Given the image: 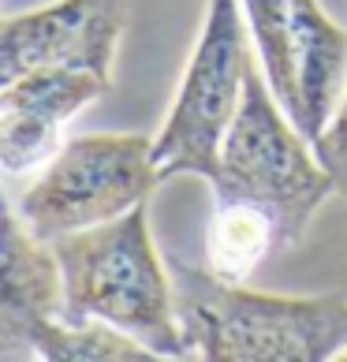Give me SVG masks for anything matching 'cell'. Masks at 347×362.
Instances as JSON below:
<instances>
[{"label":"cell","mask_w":347,"mask_h":362,"mask_svg":"<svg viewBox=\"0 0 347 362\" xmlns=\"http://www.w3.org/2000/svg\"><path fill=\"white\" fill-rule=\"evenodd\" d=\"M276 250H284V247H280L276 224L265 209H258L254 202H243V198H213L206 258L217 276L243 284Z\"/></svg>","instance_id":"obj_9"},{"label":"cell","mask_w":347,"mask_h":362,"mask_svg":"<svg viewBox=\"0 0 347 362\" xmlns=\"http://www.w3.org/2000/svg\"><path fill=\"white\" fill-rule=\"evenodd\" d=\"M127 19V0H57L49 8L0 16V86L37 68L112 75Z\"/></svg>","instance_id":"obj_7"},{"label":"cell","mask_w":347,"mask_h":362,"mask_svg":"<svg viewBox=\"0 0 347 362\" xmlns=\"http://www.w3.org/2000/svg\"><path fill=\"white\" fill-rule=\"evenodd\" d=\"M247 26L254 34V52L261 60L265 83L288 116H295L299 90H295V0H239Z\"/></svg>","instance_id":"obj_10"},{"label":"cell","mask_w":347,"mask_h":362,"mask_svg":"<svg viewBox=\"0 0 347 362\" xmlns=\"http://www.w3.org/2000/svg\"><path fill=\"white\" fill-rule=\"evenodd\" d=\"M49 247L60 265V321H105L146 344L157 358L191 355L176 321L172 276H165L146 224V202L116 221L52 239Z\"/></svg>","instance_id":"obj_2"},{"label":"cell","mask_w":347,"mask_h":362,"mask_svg":"<svg viewBox=\"0 0 347 362\" xmlns=\"http://www.w3.org/2000/svg\"><path fill=\"white\" fill-rule=\"evenodd\" d=\"M0 358L146 362V344L105 321H60V265L0 191Z\"/></svg>","instance_id":"obj_4"},{"label":"cell","mask_w":347,"mask_h":362,"mask_svg":"<svg viewBox=\"0 0 347 362\" xmlns=\"http://www.w3.org/2000/svg\"><path fill=\"white\" fill-rule=\"evenodd\" d=\"M340 358H347V351H343V355H340Z\"/></svg>","instance_id":"obj_12"},{"label":"cell","mask_w":347,"mask_h":362,"mask_svg":"<svg viewBox=\"0 0 347 362\" xmlns=\"http://www.w3.org/2000/svg\"><path fill=\"white\" fill-rule=\"evenodd\" d=\"M157 187L153 139L146 135H83L64 142L19 198V217L42 239L124 217Z\"/></svg>","instance_id":"obj_6"},{"label":"cell","mask_w":347,"mask_h":362,"mask_svg":"<svg viewBox=\"0 0 347 362\" xmlns=\"http://www.w3.org/2000/svg\"><path fill=\"white\" fill-rule=\"evenodd\" d=\"M109 90L112 75L86 68H37L0 86V172L23 176L49 165L64 146V124Z\"/></svg>","instance_id":"obj_8"},{"label":"cell","mask_w":347,"mask_h":362,"mask_svg":"<svg viewBox=\"0 0 347 362\" xmlns=\"http://www.w3.org/2000/svg\"><path fill=\"white\" fill-rule=\"evenodd\" d=\"M254 68L247 45V23L239 0H209L202 37L183 71L172 112L161 135L153 139V172L157 183L172 176H202L217 183L220 146L243 101L247 71Z\"/></svg>","instance_id":"obj_5"},{"label":"cell","mask_w":347,"mask_h":362,"mask_svg":"<svg viewBox=\"0 0 347 362\" xmlns=\"http://www.w3.org/2000/svg\"><path fill=\"white\" fill-rule=\"evenodd\" d=\"M314 153L325 165L329 176L336 180V187H343V191H347V93H343L340 109L329 116L325 131L314 139Z\"/></svg>","instance_id":"obj_11"},{"label":"cell","mask_w":347,"mask_h":362,"mask_svg":"<svg viewBox=\"0 0 347 362\" xmlns=\"http://www.w3.org/2000/svg\"><path fill=\"white\" fill-rule=\"evenodd\" d=\"M310 146L314 142L273 98L265 71L250 68L239 112L220 146V176L209 183L213 198L254 202L273 217L280 247H295L317 206L336 187Z\"/></svg>","instance_id":"obj_3"},{"label":"cell","mask_w":347,"mask_h":362,"mask_svg":"<svg viewBox=\"0 0 347 362\" xmlns=\"http://www.w3.org/2000/svg\"><path fill=\"white\" fill-rule=\"evenodd\" d=\"M172 303L191 355L206 362H325L347 351V299L261 295L168 254Z\"/></svg>","instance_id":"obj_1"}]
</instances>
